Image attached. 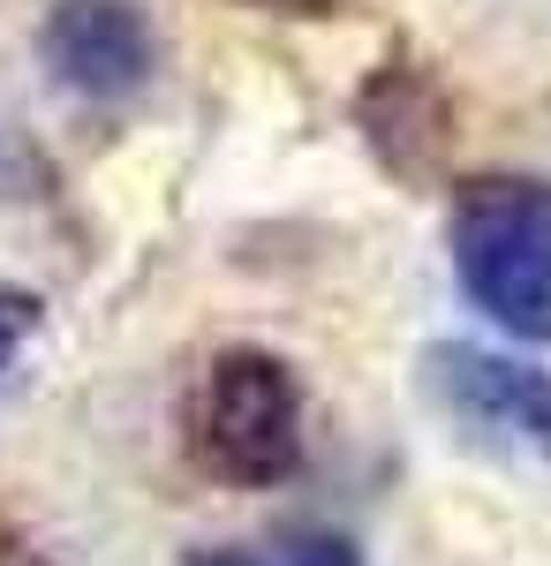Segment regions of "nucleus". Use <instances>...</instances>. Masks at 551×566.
Segmentation results:
<instances>
[{"mask_svg":"<svg viewBox=\"0 0 551 566\" xmlns=\"http://www.w3.org/2000/svg\"><path fill=\"white\" fill-rule=\"evenodd\" d=\"M454 272L491 325L521 340H551V181L484 175L454 197Z\"/></svg>","mask_w":551,"mask_h":566,"instance_id":"obj_1","label":"nucleus"},{"mask_svg":"<svg viewBox=\"0 0 551 566\" xmlns=\"http://www.w3.org/2000/svg\"><path fill=\"white\" fill-rule=\"evenodd\" d=\"M197 461L219 483H280L302 461V386L272 348H219L197 408H189Z\"/></svg>","mask_w":551,"mask_h":566,"instance_id":"obj_2","label":"nucleus"},{"mask_svg":"<svg viewBox=\"0 0 551 566\" xmlns=\"http://www.w3.org/2000/svg\"><path fill=\"white\" fill-rule=\"evenodd\" d=\"M39 53L53 84L84 91V98H128L152 76L159 39L136 0H53V15L39 23Z\"/></svg>","mask_w":551,"mask_h":566,"instance_id":"obj_3","label":"nucleus"},{"mask_svg":"<svg viewBox=\"0 0 551 566\" xmlns=\"http://www.w3.org/2000/svg\"><path fill=\"white\" fill-rule=\"evenodd\" d=\"M438 386L461 408L468 423H491V431H521L537 453H551V378L529 363L484 348H438Z\"/></svg>","mask_w":551,"mask_h":566,"instance_id":"obj_4","label":"nucleus"},{"mask_svg":"<svg viewBox=\"0 0 551 566\" xmlns=\"http://www.w3.org/2000/svg\"><path fill=\"white\" fill-rule=\"evenodd\" d=\"M189 566H363V552L340 528H295V536H272V544H212Z\"/></svg>","mask_w":551,"mask_h":566,"instance_id":"obj_5","label":"nucleus"},{"mask_svg":"<svg viewBox=\"0 0 551 566\" xmlns=\"http://www.w3.org/2000/svg\"><path fill=\"white\" fill-rule=\"evenodd\" d=\"M31 325H39V303H31V295H8V287H0V363L23 348V333H31Z\"/></svg>","mask_w":551,"mask_h":566,"instance_id":"obj_6","label":"nucleus"},{"mask_svg":"<svg viewBox=\"0 0 551 566\" xmlns=\"http://www.w3.org/2000/svg\"><path fill=\"white\" fill-rule=\"evenodd\" d=\"M250 8H288V15H295V8H310V0H250Z\"/></svg>","mask_w":551,"mask_h":566,"instance_id":"obj_7","label":"nucleus"}]
</instances>
